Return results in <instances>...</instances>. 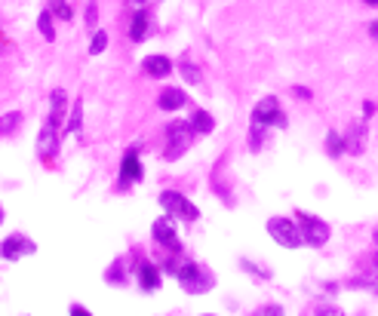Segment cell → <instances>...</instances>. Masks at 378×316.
<instances>
[{"label":"cell","instance_id":"obj_10","mask_svg":"<svg viewBox=\"0 0 378 316\" xmlns=\"http://www.w3.org/2000/svg\"><path fill=\"white\" fill-rule=\"evenodd\" d=\"M141 178V163H139V150L130 148L123 154V163H120V188H126V184L139 182Z\"/></svg>","mask_w":378,"mask_h":316},{"label":"cell","instance_id":"obj_5","mask_svg":"<svg viewBox=\"0 0 378 316\" xmlns=\"http://www.w3.org/2000/svg\"><path fill=\"white\" fill-rule=\"evenodd\" d=\"M160 206L166 209V215H173V218H182V221H197L200 218V209H197L188 197H182V193H175V191H163L160 193Z\"/></svg>","mask_w":378,"mask_h":316},{"label":"cell","instance_id":"obj_26","mask_svg":"<svg viewBox=\"0 0 378 316\" xmlns=\"http://www.w3.org/2000/svg\"><path fill=\"white\" fill-rule=\"evenodd\" d=\"M96 21H98V6H96V0H89V3H87V25L92 28Z\"/></svg>","mask_w":378,"mask_h":316},{"label":"cell","instance_id":"obj_19","mask_svg":"<svg viewBox=\"0 0 378 316\" xmlns=\"http://www.w3.org/2000/svg\"><path fill=\"white\" fill-rule=\"evenodd\" d=\"M37 31L44 34V40H49V43L55 40V28H53V12H49V10H44V12H40V16H37Z\"/></svg>","mask_w":378,"mask_h":316},{"label":"cell","instance_id":"obj_2","mask_svg":"<svg viewBox=\"0 0 378 316\" xmlns=\"http://www.w3.org/2000/svg\"><path fill=\"white\" fill-rule=\"evenodd\" d=\"M191 141H194V126L175 120V123L166 126V150H163V157L166 160H178L191 148Z\"/></svg>","mask_w":378,"mask_h":316},{"label":"cell","instance_id":"obj_23","mask_svg":"<svg viewBox=\"0 0 378 316\" xmlns=\"http://www.w3.org/2000/svg\"><path fill=\"white\" fill-rule=\"evenodd\" d=\"M105 49H108V34L96 31V34H92V40H89V53L98 55V53H105Z\"/></svg>","mask_w":378,"mask_h":316},{"label":"cell","instance_id":"obj_13","mask_svg":"<svg viewBox=\"0 0 378 316\" xmlns=\"http://www.w3.org/2000/svg\"><path fill=\"white\" fill-rule=\"evenodd\" d=\"M141 71H145L148 77H166L169 71H173V62H169L166 55H148V59L141 62Z\"/></svg>","mask_w":378,"mask_h":316},{"label":"cell","instance_id":"obj_30","mask_svg":"<svg viewBox=\"0 0 378 316\" xmlns=\"http://www.w3.org/2000/svg\"><path fill=\"white\" fill-rule=\"evenodd\" d=\"M295 96H302V98H311V92L304 89V86H295Z\"/></svg>","mask_w":378,"mask_h":316},{"label":"cell","instance_id":"obj_35","mask_svg":"<svg viewBox=\"0 0 378 316\" xmlns=\"http://www.w3.org/2000/svg\"><path fill=\"white\" fill-rule=\"evenodd\" d=\"M375 243H378V231H375Z\"/></svg>","mask_w":378,"mask_h":316},{"label":"cell","instance_id":"obj_34","mask_svg":"<svg viewBox=\"0 0 378 316\" xmlns=\"http://www.w3.org/2000/svg\"><path fill=\"white\" fill-rule=\"evenodd\" d=\"M0 225H3V206H0Z\"/></svg>","mask_w":378,"mask_h":316},{"label":"cell","instance_id":"obj_17","mask_svg":"<svg viewBox=\"0 0 378 316\" xmlns=\"http://www.w3.org/2000/svg\"><path fill=\"white\" fill-rule=\"evenodd\" d=\"M191 126H194V132L206 135V132H212V126H216V120H212L206 111H194V114H191Z\"/></svg>","mask_w":378,"mask_h":316},{"label":"cell","instance_id":"obj_4","mask_svg":"<svg viewBox=\"0 0 378 316\" xmlns=\"http://www.w3.org/2000/svg\"><path fill=\"white\" fill-rule=\"evenodd\" d=\"M268 234L274 236V243H277V246H283V249H298V246H304L298 225H295V221H289V218H280V215L268 221Z\"/></svg>","mask_w":378,"mask_h":316},{"label":"cell","instance_id":"obj_27","mask_svg":"<svg viewBox=\"0 0 378 316\" xmlns=\"http://www.w3.org/2000/svg\"><path fill=\"white\" fill-rule=\"evenodd\" d=\"M68 316H92V313H89L83 304H71V307H68Z\"/></svg>","mask_w":378,"mask_h":316},{"label":"cell","instance_id":"obj_15","mask_svg":"<svg viewBox=\"0 0 378 316\" xmlns=\"http://www.w3.org/2000/svg\"><path fill=\"white\" fill-rule=\"evenodd\" d=\"M139 286L145 292H157L160 289V270L154 267V264H139Z\"/></svg>","mask_w":378,"mask_h":316},{"label":"cell","instance_id":"obj_33","mask_svg":"<svg viewBox=\"0 0 378 316\" xmlns=\"http://www.w3.org/2000/svg\"><path fill=\"white\" fill-rule=\"evenodd\" d=\"M132 3H135V6H141V3H148V0H132Z\"/></svg>","mask_w":378,"mask_h":316},{"label":"cell","instance_id":"obj_28","mask_svg":"<svg viewBox=\"0 0 378 316\" xmlns=\"http://www.w3.org/2000/svg\"><path fill=\"white\" fill-rule=\"evenodd\" d=\"M108 279H111V283H114V279L120 283V279H123V264H114V267L108 270Z\"/></svg>","mask_w":378,"mask_h":316},{"label":"cell","instance_id":"obj_16","mask_svg":"<svg viewBox=\"0 0 378 316\" xmlns=\"http://www.w3.org/2000/svg\"><path fill=\"white\" fill-rule=\"evenodd\" d=\"M363 148H366V126L356 123V126H351V132H347V139H345V150L363 154Z\"/></svg>","mask_w":378,"mask_h":316},{"label":"cell","instance_id":"obj_12","mask_svg":"<svg viewBox=\"0 0 378 316\" xmlns=\"http://www.w3.org/2000/svg\"><path fill=\"white\" fill-rule=\"evenodd\" d=\"M49 120L53 123H65L68 120V98H65V89H53V98H49Z\"/></svg>","mask_w":378,"mask_h":316},{"label":"cell","instance_id":"obj_9","mask_svg":"<svg viewBox=\"0 0 378 316\" xmlns=\"http://www.w3.org/2000/svg\"><path fill=\"white\" fill-rule=\"evenodd\" d=\"M55 150H59V123L46 120L37 132V154L44 160H49V157H55Z\"/></svg>","mask_w":378,"mask_h":316},{"label":"cell","instance_id":"obj_8","mask_svg":"<svg viewBox=\"0 0 378 316\" xmlns=\"http://www.w3.org/2000/svg\"><path fill=\"white\" fill-rule=\"evenodd\" d=\"M37 252V246H34V240H28L22 234H12L6 236L3 243H0V258L3 261H19V258H28Z\"/></svg>","mask_w":378,"mask_h":316},{"label":"cell","instance_id":"obj_7","mask_svg":"<svg viewBox=\"0 0 378 316\" xmlns=\"http://www.w3.org/2000/svg\"><path fill=\"white\" fill-rule=\"evenodd\" d=\"M151 236L154 243H160L163 249H169V252H178L182 249V243H178V234H175V221L173 215H160V218L151 225Z\"/></svg>","mask_w":378,"mask_h":316},{"label":"cell","instance_id":"obj_22","mask_svg":"<svg viewBox=\"0 0 378 316\" xmlns=\"http://www.w3.org/2000/svg\"><path fill=\"white\" fill-rule=\"evenodd\" d=\"M326 150H329L332 157L345 154V139H341L338 132H329V135H326Z\"/></svg>","mask_w":378,"mask_h":316},{"label":"cell","instance_id":"obj_14","mask_svg":"<svg viewBox=\"0 0 378 316\" xmlns=\"http://www.w3.org/2000/svg\"><path fill=\"white\" fill-rule=\"evenodd\" d=\"M148 28H151V16H148V10H135L132 12V25H130V37L135 43H141L148 37Z\"/></svg>","mask_w":378,"mask_h":316},{"label":"cell","instance_id":"obj_18","mask_svg":"<svg viewBox=\"0 0 378 316\" xmlns=\"http://www.w3.org/2000/svg\"><path fill=\"white\" fill-rule=\"evenodd\" d=\"M19 126H22V114H19V111H6L3 117H0V135L16 132Z\"/></svg>","mask_w":378,"mask_h":316},{"label":"cell","instance_id":"obj_1","mask_svg":"<svg viewBox=\"0 0 378 316\" xmlns=\"http://www.w3.org/2000/svg\"><path fill=\"white\" fill-rule=\"evenodd\" d=\"M175 279H178V286H182L184 292H191V295H203V292L212 289V274L206 267H200L197 261H182L178 264Z\"/></svg>","mask_w":378,"mask_h":316},{"label":"cell","instance_id":"obj_3","mask_svg":"<svg viewBox=\"0 0 378 316\" xmlns=\"http://www.w3.org/2000/svg\"><path fill=\"white\" fill-rule=\"evenodd\" d=\"M298 231H302V240L304 246H326L329 243V225L326 221H320L317 215H308V212H298Z\"/></svg>","mask_w":378,"mask_h":316},{"label":"cell","instance_id":"obj_25","mask_svg":"<svg viewBox=\"0 0 378 316\" xmlns=\"http://www.w3.org/2000/svg\"><path fill=\"white\" fill-rule=\"evenodd\" d=\"M255 316H283V307L280 304H265L255 310Z\"/></svg>","mask_w":378,"mask_h":316},{"label":"cell","instance_id":"obj_29","mask_svg":"<svg viewBox=\"0 0 378 316\" xmlns=\"http://www.w3.org/2000/svg\"><path fill=\"white\" fill-rule=\"evenodd\" d=\"M317 316H345V313H341L338 307H320Z\"/></svg>","mask_w":378,"mask_h":316},{"label":"cell","instance_id":"obj_20","mask_svg":"<svg viewBox=\"0 0 378 316\" xmlns=\"http://www.w3.org/2000/svg\"><path fill=\"white\" fill-rule=\"evenodd\" d=\"M80 123H83V102L77 98L74 107H71V117L65 120V132H80Z\"/></svg>","mask_w":378,"mask_h":316},{"label":"cell","instance_id":"obj_32","mask_svg":"<svg viewBox=\"0 0 378 316\" xmlns=\"http://www.w3.org/2000/svg\"><path fill=\"white\" fill-rule=\"evenodd\" d=\"M363 3H369V6H378V0H363Z\"/></svg>","mask_w":378,"mask_h":316},{"label":"cell","instance_id":"obj_11","mask_svg":"<svg viewBox=\"0 0 378 316\" xmlns=\"http://www.w3.org/2000/svg\"><path fill=\"white\" fill-rule=\"evenodd\" d=\"M157 105H160V111H178V107L188 105V96H184V89H175V86H169V89L160 92Z\"/></svg>","mask_w":378,"mask_h":316},{"label":"cell","instance_id":"obj_6","mask_svg":"<svg viewBox=\"0 0 378 316\" xmlns=\"http://www.w3.org/2000/svg\"><path fill=\"white\" fill-rule=\"evenodd\" d=\"M252 126H286V117L280 111V102L274 96H265L252 111Z\"/></svg>","mask_w":378,"mask_h":316},{"label":"cell","instance_id":"obj_24","mask_svg":"<svg viewBox=\"0 0 378 316\" xmlns=\"http://www.w3.org/2000/svg\"><path fill=\"white\" fill-rule=\"evenodd\" d=\"M182 74H184V80H188V83H200V71H197L191 62L182 64Z\"/></svg>","mask_w":378,"mask_h":316},{"label":"cell","instance_id":"obj_31","mask_svg":"<svg viewBox=\"0 0 378 316\" xmlns=\"http://www.w3.org/2000/svg\"><path fill=\"white\" fill-rule=\"evenodd\" d=\"M369 31H372V37L378 40V21H375V25H372V28H369Z\"/></svg>","mask_w":378,"mask_h":316},{"label":"cell","instance_id":"obj_21","mask_svg":"<svg viewBox=\"0 0 378 316\" xmlns=\"http://www.w3.org/2000/svg\"><path fill=\"white\" fill-rule=\"evenodd\" d=\"M49 12H53L55 19H62V21H71V3H65V0H49Z\"/></svg>","mask_w":378,"mask_h":316}]
</instances>
